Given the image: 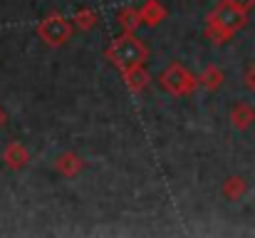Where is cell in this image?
Here are the masks:
<instances>
[{"label":"cell","instance_id":"ba28073f","mask_svg":"<svg viewBox=\"0 0 255 238\" xmlns=\"http://www.w3.org/2000/svg\"><path fill=\"white\" fill-rule=\"evenodd\" d=\"M124 75V82H127V87H129V92H134V94H139V92H144L146 87H149V72L144 70V65H139V67H131V70H124L122 72Z\"/></svg>","mask_w":255,"mask_h":238},{"label":"cell","instance_id":"5b68a950","mask_svg":"<svg viewBox=\"0 0 255 238\" xmlns=\"http://www.w3.org/2000/svg\"><path fill=\"white\" fill-rule=\"evenodd\" d=\"M228 119H231V124L238 129V132H246L251 124L255 122V109L253 104H248V102H236L233 107H231V114H228Z\"/></svg>","mask_w":255,"mask_h":238},{"label":"cell","instance_id":"5bb4252c","mask_svg":"<svg viewBox=\"0 0 255 238\" xmlns=\"http://www.w3.org/2000/svg\"><path fill=\"white\" fill-rule=\"evenodd\" d=\"M246 87L255 92V62H251L248 67H246Z\"/></svg>","mask_w":255,"mask_h":238},{"label":"cell","instance_id":"7a4b0ae2","mask_svg":"<svg viewBox=\"0 0 255 238\" xmlns=\"http://www.w3.org/2000/svg\"><path fill=\"white\" fill-rule=\"evenodd\" d=\"M107 57L109 62H114L122 72L124 70H131V67H139L149 60V47L134 35V32H122L107 50Z\"/></svg>","mask_w":255,"mask_h":238},{"label":"cell","instance_id":"3957f363","mask_svg":"<svg viewBox=\"0 0 255 238\" xmlns=\"http://www.w3.org/2000/svg\"><path fill=\"white\" fill-rule=\"evenodd\" d=\"M201 84V79L193 77L183 65H178V62H171L169 67L159 75V87L164 89V92H169L173 97H188V94H193L196 92V87Z\"/></svg>","mask_w":255,"mask_h":238},{"label":"cell","instance_id":"30bf717a","mask_svg":"<svg viewBox=\"0 0 255 238\" xmlns=\"http://www.w3.org/2000/svg\"><path fill=\"white\" fill-rule=\"evenodd\" d=\"M164 17H166V7H164L159 0L144 2V7H141V20H144L146 25H159Z\"/></svg>","mask_w":255,"mask_h":238},{"label":"cell","instance_id":"8fae6325","mask_svg":"<svg viewBox=\"0 0 255 238\" xmlns=\"http://www.w3.org/2000/svg\"><path fill=\"white\" fill-rule=\"evenodd\" d=\"M201 84L206 87V89H211V92H216L221 84H223V79H226V72L221 70V67H216V65H208L203 72H201Z\"/></svg>","mask_w":255,"mask_h":238},{"label":"cell","instance_id":"277c9868","mask_svg":"<svg viewBox=\"0 0 255 238\" xmlns=\"http://www.w3.org/2000/svg\"><path fill=\"white\" fill-rule=\"evenodd\" d=\"M72 30H75V20H67L65 15L52 12L37 25V37L50 47H60L72 37Z\"/></svg>","mask_w":255,"mask_h":238},{"label":"cell","instance_id":"2e32d148","mask_svg":"<svg viewBox=\"0 0 255 238\" xmlns=\"http://www.w3.org/2000/svg\"><path fill=\"white\" fill-rule=\"evenodd\" d=\"M5 122H7V114H5V109H2V107H0V127H2V124H5Z\"/></svg>","mask_w":255,"mask_h":238},{"label":"cell","instance_id":"4fadbf2b","mask_svg":"<svg viewBox=\"0 0 255 238\" xmlns=\"http://www.w3.org/2000/svg\"><path fill=\"white\" fill-rule=\"evenodd\" d=\"M72 20H75V25H77L80 30H92L94 22H97V12L89 10V7H85V10H77Z\"/></svg>","mask_w":255,"mask_h":238},{"label":"cell","instance_id":"6da1fadb","mask_svg":"<svg viewBox=\"0 0 255 238\" xmlns=\"http://www.w3.org/2000/svg\"><path fill=\"white\" fill-rule=\"evenodd\" d=\"M246 22H248V12L241 10V7H236L233 2L223 0V2H218V5L208 12L206 35H208L216 45H221V42L231 40L238 30H243Z\"/></svg>","mask_w":255,"mask_h":238},{"label":"cell","instance_id":"9c48e42d","mask_svg":"<svg viewBox=\"0 0 255 238\" xmlns=\"http://www.w3.org/2000/svg\"><path fill=\"white\" fill-rule=\"evenodd\" d=\"M117 22H119L122 32H136L139 25H144V20H141V10H136V7H124V10H119Z\"/></svg>","mask_w":255,"mask_h":238},{"label":"cell","instance_id":"8992f818","mask_svg":"<svg viewBox=\"0 0 255 238\" xmlns=\"http://www.w3.org/2000/svg\"><path fill=\"white\" fill-rule=\"evenodd\" d=\"M0 157H2V161H5L7 169H22V166H27V161H30V152L25 149V144L10 142V144L2 149Z\"/></svg>","mask_w":255,"mask_h":238},{"label":"cell","instance_id":"9a60e30c","mask_svg":"<svg viewBox=\"0 0 255 238\" xmlns=\"http://www.w3.org/2000/svg\"><path fill=\"white\" fill-rule=\"evenodd\" d=\"M228 2H233L236 7H241V10H246V12L255 7V0H228Z\"/></svg>","mask_w":255,"mask_h":238},{"label":"cell","instance_id":"7c38bea8","mask_svg":"<svg viewBox=\"0 0 255 238\" xmlns=\"http://www.w3.org/2000/svg\"><path fill=\"white\" fill-rule=\"evenodd\" d=\"M246 191H248V184H246L241 176H231V179L223 181V196H226L228 201H238Z\"/></svg>","mask_w":255,"mask_h":238},{"label":"cell","instance_id":"52a82bcc","mask_svg":"<svg viewBox=\"0 0 255 238\" xmlns=\"http://www.w3.org/2000/svg\"><path fill=\"white\" fill-rule=\"evenodd\" d=\"M55 169H57V174H62V176H67V179H75V176L85 169V159L80 157V154H75V152H65V154L57 157Z\"/></svg>","mask_w":255,"mask_h":238}]
</instances>
